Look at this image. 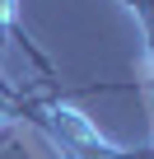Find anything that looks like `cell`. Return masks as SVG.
I'll use <instances>...</instances> for the list:
<instances>
[{"label": "cell", "instance_id": "6da1fadb", "mask_svg": "<svg viewBox=\"0 0 154 159\" xmlns=\"http://www.w3.org/2000/svg\"><path fill=\"white\" fill-rule=\"evenodd\" d=\"M14 117H24V122H33V126H42L70 159H135L131 150H121V145H112L80 108H70V103H61V98H42V94H19V103H14Z\"/></svg>", "mask_w": 154, "mask_h": 159}, {"label": "cell", "instance_id": "7a4b0ae2", "mask_svg": "<svg viewBox=\"0 0 154 159\" xmlns=\"http://www.w3.org/2000/svg\"><path fill=\"white\" fill-rule=\"evenodd\" d=\"M5 42H14V47H19V52H24L42 75H47V80H56V70H51L47 52H42V47L24 33V24H19V0H0V47H5Z\"/></svg>", "mask_w": 154, "mask_h": 159}, {"label": "cell", "instance_id": "3957f363", "mask_svg": "<svg viewBox=\"0 0 154 159\" xmlns=\"http://www.w3.org/2000/svg\"><path fill=\"white\" fill-rule=\"evenodd\" d=\"M19 94H24V89L5 75V66H0V103H10V108H14V103H19Z\"/></svg>", "mask_w": 154, "mask_h": 159}]
</instances>
